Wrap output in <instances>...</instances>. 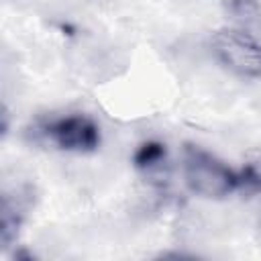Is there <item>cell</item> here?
<instances>
[{"mask_svg": "<svg viewBox=\"0 0 261 261\" xmlns=\"http://www.w3.org/2000/svg\"><path fill=\"white\" fill-rule=\"evenodd\" d=\"M22 208L18 204L16 198H12V194H4L2 196V208H0V243L2 249H8L20 230L22 224Z\"/></svg>", "mask_w": 261, "mask_h": 261, "instance_id": "5b68a950", "label": "cell"}, {"mask_svg": "<svg viewBox=\"0 0 261 261\" xmlns=\"http://www.w3.org/2000/svg\"><path fill=\"white\" fill-rule=\"evenodd\" d=\"M224 14L237 29H243L261 39V2L257 0H224Z\"/></svg>", "mask_w": 261, "mask_h": 261, "instance_id": "277c9868", "label": "cell"}, {"mask_svg": "<svg viewBox=\"0 0 261 261\" xmlns=\"http://www.w3.org/2000/svg\"><path fill=\"white\" fill-rule=\"evenodd\" d=\"M167 159V149L161 141H155V139H149L145 143H141L133 155V163L139 171H155V169H161V165L165 163Z\"/></svg>", "mask_w": 261, "mask_h": 261, "instance_id": "8992f818", "label": "cell"}, {"mask_svg": "<svg viewBox=\"0 0 261 261\" xmlns=\"http://www.w3.org/2000/svg\"><path fill=\"white\" fill-rule=\"evenodd\" d=\"M216 59L232 73L249 80H261V39L237 27L218 29L212 35Z\"/></svg>", "mask_w": 261, "mask_h": 261, "instance_id": "7a4b0ae2", "label": "cell"}, {"mask_svg": "<svg viewBox=\"0 0 261 261\" xmlns=\"http://www.w3.org/2000/svg\"><path fill=\"white\" fill-rule=\"evenodd\" d=\"M41 135L55 147L71 153H92L100 147V126L88 114H63L41 124Z\"/></svg>", "mask_w": 261, "mask_h": 261, "instance_id": "3957f363", "label": "cell"}, {"mask_svg": "<svg viewBox=\"0 0 261 261\" xmlns=\"http://www.w3.org/2000/svg\"><path fill=\"white\" fill-rule=\"evenodd\" d=\"M181 167L186 186L196 196L220 200L239 190V171H234L214 153L198 145L184 147Z\"/></svg>", "mask_w": 261, "mask_h": 261, "instance_id": "6da1fadb", "label": "cell"}]
</instances>
